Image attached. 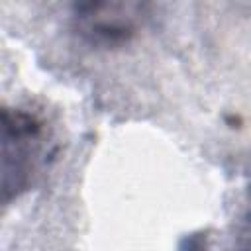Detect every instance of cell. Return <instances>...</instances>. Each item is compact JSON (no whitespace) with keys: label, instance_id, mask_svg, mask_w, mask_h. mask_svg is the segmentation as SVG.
Wrapping results in <instances>:
<instances>
[{"label":"cell","instance_id":"cell-1","mask_svg":"<svg viewBox=\"0 0 251 251\" xmlns=\"http://www.w3.org/2000/svg\"><path fill=\"white\" fill-rule=\"evenodd\" d=\"M4 153H2V173H4V198L6 202L27 186L29 175L33 171V161L39 151L41 124L20 110H4Z\"/></svg>","mask_w":251,"mask_h":251},{"label":"cell","instance_id":"cell-2","mask_svg":"<svg viewBox=\"0 0 251 251\" xmlns=\"http://www.w3.org/2000/svg\"><path fill=\"white\" fill-rule=\"evenodd\" d=\"M143 6L131 2H90L75 8V29L92 45H120L131 39L139 25Z\"/></svg>","mask_w":251,"mask_h":251}]
</instances>
